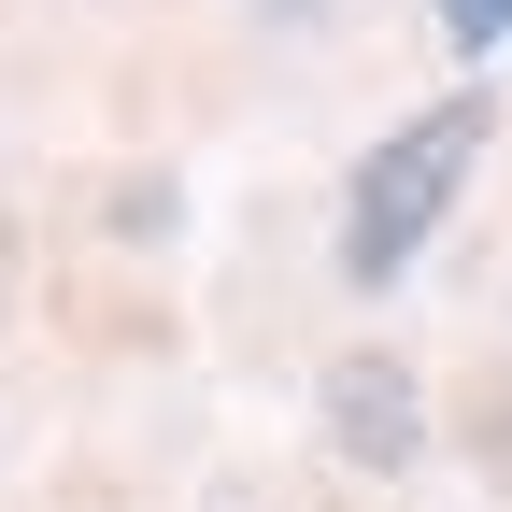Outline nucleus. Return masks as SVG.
Returning <instances> with one entry per match:
<instances>
[{
    "label": "nucleus",
    "instance_id": "f257e3e1",
    "mask_svg": "<svg viewBox=\"0 0 512 512\" xmlns=\"http://www.w3.org/2000/svg\"><path fill=\"white\" fill-rule=\"evenodd\" d=\"M484 128H498V114L456 86V100L399 114V128L356 157V185H342V285H399L413 256H427V228L456 214V185H470V157H484Z\"/></svg>",
    "mask_w": 512,
    "mask_h": 512
},
{
    "label": "nucleus",
    "instance_id": "f03ea898",
    "mask_svg": "<svg viewBox=\"0 0 512 512\" xmlns=\"http://www.w3.org/2000/svg\"><path fill=\"white\" fill-rule=\"evenodd\" d=\"M328 456H342L356 484H399V470L427 456V384H413V356H342V370H328Z\"/></svg>",
    "mask_w": 512,
    "mask_h": 512
},
{
    "label": "nucleus",
    "instance_id": "7ed1b4c3",
    "mask_svg": "<svg viewBox=\"0 0 512 512\" xmlns=\"http://www.w3.org/2000/svg\"><path fill=\"white\" fill-rule=\"evenodd\" d=\"M427 15H441L456 57H498V43H512V0H427Z\"/></svg>",
    "mask_w": 512,
    "mask_h": 512
}]
</instances>
